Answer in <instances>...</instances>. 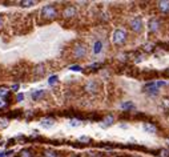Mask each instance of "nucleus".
I'll return each mask as SVG.
<instances>
[{
  "mask_svg": "<svg viewBox=\"0 0 169 157\" xmlns=\"http://www.w3.org/2000/svg\"><path fill=\"white\" fill-rule=\"evenodd\" d=\"M73 56L76 59H83L87 56V47L84 44H79L73 48Z\"/></svg>",
  "mask_w": 169,
  "mask_h": 157,
  "instance_id": "nucleus-4",
  "label": "nucleus"
},
{
  "mask_svg": "<svg viewBox=\"0 0 169 157\" xmlns=\"http://www.w3.org/2000/svg\"><path fill=\"white\" fill-rule=\"evenodd\" d=\"M43 96H44V91H35V92H32L33 100H39V99H41Z\"/></svg>",
  "mask_w": 169,
  "mask_h": 157,
  "instance_id": "nucleus-12",
  "label": "nucleus"
},
{
  "mask_svg": "<svg viewBox=\"0 0 169 157\" xmlns=\"http://www.w3.org/2000/svg\"><path fill=\"white\" fill-rule=\"evenodd\" d=\"M164 85H167V83L165 81H157V83H149V84L145 85V92L148 93H157V91H159L160 87H164Z\"/></svg>",
  "mask_w": 169,
  "mask_h": 157,
  "instance_id": "nucleus-3",
  "label": "nucleus"
},
{
  "mask_svg": "<svg viewBox=\"0 0 169 157\" xmlns=\"http://www.w3.org/2000/svg\"><path fill=\"white\" fill-rule=\"evenodd\" d=\"M121 108L123 109H134V104L133 102H131V101H128V102H123L121 104Z\"/></svg>",
  "mask_w": 169,
  "mask_h": 157,
  "instance_id": "nucleus-15",
  "label": "nucleus"
},
{
  "mask_svg": "<svg viewBox=\"0 0 169 157\" xmlns=\"http://www.w3.org/2000/svg\"><path fill=\"white\" fill-rule=\"evenodd\" d=\"M145 49H147V51H152V45H151V44L145 45Z\"/></svg>",
  "mask_w": 169,
  "mask_h": 157,
  "instance_id": "nucleus-27",
  "label": "nucleus"
},
{
  "mask_svg": "<svg viewBox=\"0 0 169 157\" xmlns=\"http://www.w3.org/2000/svg\"><path fill=\"white\" fill-rule=\"evenodd\" d=\"M161 156L162 157H169V150H161Z\"/></svg>",
  "mask_w": 169,
  "mask_h": 157,
  "instance_id": "nucleus-25",
  "label": "nucleus"
},
{
  "mask_svg": "<svg viewBox=\"0 0 169 157\" xmlns=\"http://www.w3.org/2000/svg\"><path fill=\"white\" fill-rule=\"evenodd\" d=\"M8 125V120L5 119H0V128H5Z\"/></svg>",
  "mask_w": 169,
  "mask_h": 157,
  "instance_id": "nucleus-21",
  "label": "nucleus"
},
{
  "mask_svg": "<svg viewBox=\"0 0 169 157\" xmlns=\"http://www.w3.org/2000/svg\"><path fill=\"white\" fill-rule=\"evenodd\" d=\"M168 144H169V139H168Z\"/></svg>",
  "mask_w": 169,
  "mask_h": 157,
  "instance_id": "nucleus-32",
  "label": "nucleus"
},
{
  "mask_svg": "<svg viewBox=\"0 0 169 157\" xmlns=\"http://www.w3.org/2000/svg\"><path fill=\"white\" fill-rule=\"evenodd\" d=\"M113 122V116H107V117L104 119V121H103V127H109L111 124Z\"/></svg>",
  "mask_w": 169,
  "mask_h": 157,
  "instance_id": "nucleus-13",
  "label": "nucleus"
},
{
  "mask_svg": "<svg viewBox=\"0 0 169 157\" xmlns=\"http://www.w3.org/2000/svg\"><path fill=\"white\" fill-rule=\"evenodd\" d=\"M36 4V1H21V5L23 7H31V5Z\"/></svg>",
  "mask_w": 169,
  "mask_h": 157,
  "instance_id": "nucleus-22",
  "label": "nucleus"
},
{
  "mask_svg": "<svg viewBox=\"0 0 169 157\" xmlns=\"http://www.w3.org/2000/svg\"><path fill=\"white\" fill-rule=\"evenodd\" d=\"M159 8L161 11H169V1H160L159 3Z\"/></svg>",
  "mask_w": 169,
  "mask_h": 157,
  "instance_id": "nucleus-14",
  "label": "nucleus"
},
{
  "mask_svg": "<svg viewBox=\"0 0 169 157\" xmlns=\"http://www.w3.org/2000/svg\"><path fill=\"white\" fill-rule=\"evenodd\" d=\"M85 91H87V92H89V93L97 92V84H96V81H94V80H89V81L85 84Z\"/></svg>",
  "mask_w": 169,
  "mask_h": 157,
  "instance_id": "nucleus-8",
  "label": "nucleus"
},
{
  "mask_svg": "<svg viewBox=\"0 0 169 157\" xmlns=\"http://www.w3.org/2000/svg\"><path fill=\"white\" fill-rule=\"evenodd\" d=\"M3 27V20H1V18H0V28Z\"/></svg>",
  "mask_w": 169,
  "mask_h": 157,
  "instance_id": "nucleus-30",
  "label": "nucleus"
},
{
  "mask_svg": "<svg viewBox=\"0 0 169 157\" xmlns=\"http://www.w3.org/2000/svg\"><path fill=\"white\" fill-rule=\"evenodd\" d=\"M12 89H13V91L19 89V85H18V84H15V85H13V87H12Z\"/></svg>",
  "mask_w": 169,
  "mask_h": 157,
  "instance_id": "nucleus-28",
  "label": "nucleus"
},
{
  "mask_svg": "<svg viewBox=\"0 0 169 157\" xmlns=\"http://www.w3.org/2000/svg\"><path fill=\"white\" fill-rule=\"evenodd\" d=\"M19 157H32V150H30V149H23L21 152H20Z\"/></svg>",
  "mask_w": 169,
  "mask_h": 157,
  "instance_id": "nucleus-16",
  "label": "nucleus"
},
{
  "mask_svg": "<svg viewBox=\"0 0 169 157\" xmlns=\"http://www.w3.org/2000/svg\"><path fill=\"white\" fill-rule=\"evenodd\" d=\"M16 100H18V101H21V100H24V95H23V93H19V95L16 96Z\"/></svg>",
  "mask_w": 169,
  "mask_h": 157,
  "instance_id": "nucleus-24",
  "label": "nucleus"
},
{
  "mask_svg": "<svg viewBox=\"0 0 169 157\" xmlns=\"http://www.w3.org/2000/svg\"><path fill=\"white\" fill-rule=\"evenodd\" d=\"M40 124H41L43 128H51V127H53V125H55V120L47 117V119H43Z\"/></svg>",
  "mask_w": 169,
  "mask_h": 157,
  "instance_id": "nucleus-10",
  "label": "nucleus"
},
{
  "mask_svg": "<svg viewBox=\"0 0 169 157\" xmlns=\"http://www.w3.org/2000/svg\"><path fill=\"white\" fill-rule=\"evenodd\" d=\"M0 157H5V153L4 152H0Z\"/></svg>",
  "mask_w": 169,
  "mask_h": 157,
  "instance_id": "nucleus-29",
  "label": "nucleus"
},
{
  "mask_svg": "<svg viewBox=\"0 0 169 157\" xmlns=\"http://www.w3.org/2000/svg\"><path fill=\"white\" fill-rule=\"evenodd\" d=\"M63 18L65 19H69V18H73V16L76 15V8L73 7V5H67V7L63 10Z\"/></svg>",
  "mask_w": 169,
  "mask_h": 157,
  "instance_id": "nucleus-6",
  "label": "nucleus"
},
{
  "mask_svg": "<svg viewBox=\"0 0 169 157\" xmlns=\"http://www.w3.org/2000/svg\"><path fill=\"white\" fill-rule=\"evenodd\" d=\"M148 27H149V31H151V32H156V31H159V28H160V21H159V19H156V18L151 19V20H149V24H148Z\"/></svg>",
  "mask_w": 169,
  "mask_h": 157,
  "instance_id": "nucleus-7",
  "label": "nucleus"
},
{
  "mask_svg": "<svg viewBox=\"0 0 169 157\" xmlns=\"http://www.w3.org/2000/svg\"><path fill=\"white\" fill-rule=\"evenodd\" d=\"M7 95H8V91L1 88V89H0V96H7Z\"/></svg>",
  "mask_w": 169,
  "mask_h": 157,
  "instance_id": "nucleus-23",
  "label": "nucleus"
},
{
  "mask_svg": "<svg viewBox=\"0 0 169 157\" xmlns=\"http://www.w3.org/2000/svg\"><path fill=\"white\" fill-rule=\"evenodd\" d=\"M71 127H79L80 124H81V121H79V120H76V119H73V120H71Z\"/></svg>",
  "mask_w": 169,
  "mask_h": 157,
  "instance_id": "nucleus-20",
  "label": "nucleus"
},
{
  "mask_svg": "<svg viewBox=\"0 0 169 157\" xmlns=\"http://www.w3.org/2000/svg\"><path fill=\"white\" fill-rule=\"evenodd\" d=\"M101 47H103V44H101V43H100V41H97L96 43V44H94V53H99L100 52V51H101Z\"/></svg>",
  "mask_w": 169,
  "mask_h": 157,
  "instance_id": "nucleus-18",
  "label": "nucleus"
},
{
  "mask_svg": "<svg viewBox=\"0 0 169 157\" xmlns=\"http://www.w3.org/2000/svg\"><path fill=\"white\" fill-rule=\"evenodd\" d=\"M57 83V76H51L49 80H48V84L49 85H53V84H56Z\"/></svg>",
  "mask_w": 169,
  "mask_h": 157,
  "instance_id": "nucleus-19",
  "label": "nucleus"
},
{
  "mask_svg": "<svg viewBox=\"0 0 169 157\" xmlns=\"http://www.w3.org/2000/svg\"><path fill=\"white\" fill-rule=\"evenodd\" d=\"M142 128H144L145 132H147V133H151V135H152V133H156V132H157V128L154 127L153 124H151V122H145V124L142 125Z\"/></svg>",
  "mask_w": 169,
  "mask_h": 157,
  "instance_id": "nucleus-9",
  "label": "nucleus"
},
{
  "mask_svg": "<svg viewBox=\"0 0 169 157\" xmlns=\"http://www.w3.org/2000/svg\"><path fill=\"white\" fill-rule=\"evenodd\" d=\"M44 156L45 157H57V155H56V152H55V150H45V152H44Z\"/></svg>",
  "mask_w": 169,
  "mask_h": 157,
  "instance_id": "nucleus-17",
  "label": "nucleus"
},
{
  "mask_svg": "<svg viewBox=\"0 0 169 157\" xmlns=\"http://www.w3.org/2000/svg\"><path fill=\"white\" fill-rule=\"evenodd\" d=\"M131 28L134 31V32H140V31L142 29V20L140 16H137V18L132 19L131 21Z\"/></svg>",
  "mask_w": 169,
  "mask_h": 157,
  "instance_id": "nucleus-5",
  "label": "nucleus"
},
{
  "mask_svg": "<svg viewBox=\"0 0 169 157\" xmlns=\"http://www.w3.org/2000/svg\"><path fill=\"white\" fill-rule=\"evenodd\" d=\"M57 16V10L55 5L52 4H48V5H44L41 8V18L43 19H47V20H52Z\"/></svg>",
  "mask_w": 169,
  "mask_h": 157,
  "instance_id": "nucleus-1",
  "label": "nucleus"
},
{
  "mask_svg": "<svg viewBox=\"0 0 169 157\" xmlns=\"http://www.w3.org/2000/svg\"><path fill=\"white\" fill-rule=\"evenodd\" d=\"M125 40H127V32L123 29H116L113 32L112 35V41L114 43V44L120 45L123 44V43H125Z\"/></svg>",
  "mask_w": 169,
  "mask_h": 157,
  "instance_id": "nucleus-2",
  "label": "nucleus"
},
{
  "mask_svg": "<svg viewBox=\"0 0 169 157\" xmlns=\"http://www.w3.org/2000/svg\"><path fill=\"white\" fill-rule=\"evenodd\" d=\"M1 105H3V102H1V100H0V107H1Z\"/></svg>",
  "mask_w": 169,
  "mask_h": 157,
  "instance_id": "nucleus-31",
  "label": "nucleus"
},
{
  "mask_svg": "<svg viewBox=\"0 0 169 157\" xmlns=\"http://www.w3.org/2000/svg\"><path fill=\"white\" fill-rule=\"evenodd\" d=\"M33 73H35V75H38V76H43L45 73V67L43 64L36 65L35 69H33Z\"/></svg>",
  "mask_w": 169,
  "mask_h": 157,
  "instance_id": "nucleus-11",
  "label": "nucleus"
},
{
  "mask_svg": "<svg viewBox=\"0 0 169 157\" xmlns=\"http://www.w3.org/2000/svg\"><path fill=\"white\" fill-rule=\"evenodd\" d=\"M71 69H72V71H80L81 68H80L79 65H72V67H71Z\"/></svg>",
  "mask_w": 169,
  "mask_h": 157,
  "instance_id": "nucleus-26",
  "label": "nucleus"
}]
</instances>
